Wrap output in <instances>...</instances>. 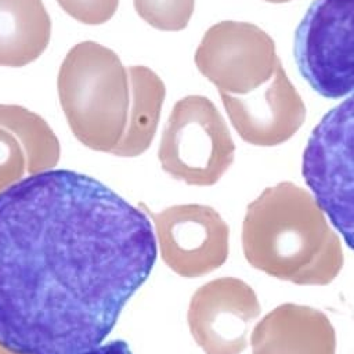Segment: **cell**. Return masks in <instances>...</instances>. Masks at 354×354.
<instances>
[{"mask_svg": "<svg viewBox=\"0 0 354 354\" xmlns=\"http://www.w3.org/2000/svg\"><path fill=\"white\" fill-rule=\"evenodd\" d=\"M301 174L328 220L354 250V94L313 129Z\"/></svg>", "mask_w": 354, "mask_h": 354, "instance_id": "4", "label": "cell"}, {"mask_svg": "<svg viewBox=\"0 0 354 354\" xmlns=\"http://www.w3.org/2000/svg\"><path fill=\"white\" fill-rule=\"evenodd\" d=\"M0 127L10 131L19 142L30 174L50 170L57 163L58 140L37 113L21 105L0 104Z\"/></svg>", "mask_w": 354, "mask_h": 354, "instance_id": "12", "label": "cell"}, {"mask_svg": "<svg viewBox=\"0 0 354 354\" xmlns=\"http://www.w3.org/2000/svg\"><path fill=\"white\" fill-rule=\"evenodd\" d=\"M50 37L51 19L43 0H0V66L36 61Z\"/></svg>", "mask_w": 354, "mask_h": 354, "instance_id": "10", "label": "cell"}, {"mask_svg": "<svg viewBox=\"0 0 354 354\" xmlns=\"http://www.w3.org/2000/svg\"><path fill=\"white\" fill-rule=\"evenodd\" d=\"M198 71L218 94L245 97L267 86L282 65L272 37L243 21L212 25L194 55Z\"/></svg>", "mask_w": 354, "mask_h": 354, "instance_id": "7", "label": "cell"}, {"mask_svg": "<svg viewBox=\"0 0 354 354\" xmlns=\"http://www.w3.org/2000/svg\"><path fill=\"white\" fill-rule=\"evenodd\" d=\"M57 90L76 138L98 151H115L130 109L129 69L119 55L93 40L75 44L61 62Z\"/></svg>", "mask_w": 354, "mask_h": 354, "instance_id": "3", "label": "cell"}, {"mask_svg": "<svg viewBox=\"0 0 354 354\" xmlns=\"http://www.w3.org/2000/svg\"><path fill=\"white\" fill-rule=\"evenodd\" d=\"M130 109L123 140L113 151L116 155L134 156L151 144L160 119L166 95L163 80L144 65L129 68Z\"/></svg>", "mask_w": 354, "mask_h": 354, "instance_id": "11", "label": "cell"}, {"mask_svg": "<svg viewBox=\"0 0 354 354\" xmlns=\"http://www.w3.org/2000/svg\"><path fill=\"white\" fill-rule=\"evenodd\" d=\"M252 347L253 354H335L336 335L324 313L286 303L256 325Z\"/></svg>", "mask_w": 354, "mask_h": 354, "instance_id": "9", "label": "cell"}, {"mask_svg": "<svg viewBox=\"0 0 354 354\" xmlns=\"http://www.w3.org/2000/svg\"><path fill=\"white\" fill-rule=\"evenodd\" d=\"M77 354H133L130 346L127 342L118 339V340H111L104 344L94 346L88 350H84Z\"/></svg>", "mask_w": 354, "mask_h": 354, "instance_id": "16", "label": "cell"}, {"mask_svg": "<svg viewBox=\"0 0 354 354\" xmlns=\"http://www.w3.org/2000/svg\"><path fill=\"white\" fill-rule=\"evenodd\" d=\"M297 69L310 87L330 100L354 91V0H314L293 40Z\"/></svg>", "mask_w": 354, "mask_h": 354, "instance_id": "6", "label": "cell"}, {"mask_svg": "<svg viewBox=\"0 0 354 354\" xmlns=\"http://www.w3.org/2000/svg\"><path fill=\"white\" fill-rule=\"evenodd\" d=\"M220 97L238 136L256 147H275L288 141L306 120V105L283 65L261 90L245 97Z\"/></svg>", "mask_w": 354, "mask_h": 354, "instance_id": "8", "label": "cell"}, {"mask_svg": "<svg viewBox=\"0 0 354 354\" xmlns=\"http://www.w3.org/2000/svg\"><path fill=\"white\" fill-rule=\"evenodd\" d=\"M140 18L163 32L187 28L195 8V0H133Z\"/></svg>", "mask_w": 354, "mask_h": 354, "instance_id": "13", "label": "cell"}, {"mask_svg": "<svg viewBox=\"0 0 354 354\" xmlns=\"http://www.w3.org/2000/svg\"><path fill=\"white\" fill-rule=\"evenodd\" d=\"M266 3H271V4H283V3H288V1H292V0H263Z\"/></svg>", "mask_w": 354, "mask_h": 354, "instance_id": "17", "label": "cell"}, {"mask_svg": "<svg viewBox=\"0 0 354 354\" xmlns=\"http://www.w3.org/2000/svg\"><path fill=\"white\" fill-rule=\"evenodd\" d=\"M230 129L205 95L178 100L166 123L159 147L163 167L189 184H214L234 162Z\"/></svg>", "mask_w": 354, "mask_h": 354, "instance_id": "5", "label": "cell"}, {"mask_svg": "<svg viewBox=\"0 0 354 354\" xmlns=\"http://www.w3.org/2000/svg\"><path fill=\"white\" fill-rule=\"evenodd\" d=\"M242 242L254 268L296 285H326L343 267L342 243L326 214L292 181L267 187L248 206Z\"/></svg>", "mask_w": 354, "mask_h": 354, "instance_id": "2", "label": "cell"}, {"mask_svg": "<svg viewBox=\"0 0 354 354\" xmlns=\"http://www.w3.org/2000/svg\"><path fill=\"white\" fill-rule=\"evenodd\" d=\"M156 257L147 214L100 180L68 169L19 178L0 192V346L101 344Z\"/></svg>", "mask_w": 354, "mask_h": 354, "instance_id": "1", "label": "cell"}, {"mask_svg": "<svg viewBox=\"0 0 354 354\" xmlns=\"http://www.w3.org/2000/svg\"><path fill=\"white\" fill-rule=\"evenodd\" d=\"M24 151L17 138L0 127V192L22 176Z\"/></svg>", "mask_w": 354, "mask_h": 354, "instance_id": "15", "label": "cell"}, {"mask_svg": "<svg viewBox=\"0 0 354 354\" xmlns=\"http://www.w3.org/2000/svg\"><path fill=\"white\" fill-rule=\"evenodd\" d=\"M57 3L69 17L84 25L108 22L119 6V0H57Z\"/></svg>", "mask_w": 354, "mask_h": 354, "instance_id": "14", "label": "cell"}]
</instances>
